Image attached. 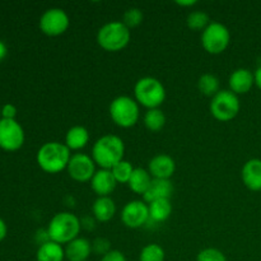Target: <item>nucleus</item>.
<instances>
[{"label": "nucleus", "instance_id": "423d86ee", "mask_svg": "<svg viewBox=\"0 0 261 261\" xmlns=\"http://www.w3.org/2000/svg\"><path fill=\"white\" fill-rule=\"evenodd\" d=\"M110 117L115 125L129 129L137 125L140 117V106L129 96H119L112 99L109 107Z\"/></svg>", "mask_w": 261, "mask_h": 261}, {"label": "nucleus", "instance_id": "f3484780", "mask_svg": "<svg viewBox=\"0 0 261 261\" xmlns=\"http://www.w3.org/2000/svg\"><path fill=\"white\" fill-rule=\"evenodd\" d=\"M68 261H88L92 254V242L84 237H76L64 247Z\"/></svg>", "mask_w": 261, "mask_h": 261}, {"label": "nucleus", "instance_id": "b1692460", "mask_svg": "<svg viewBox=\"0 0 261 261\" xmlns=\"http://www.w3.org/2000/svg\"><path fill=\"white\" fill-rule=\"evenodd\" d=\"M198 89L203 96L213 98L221 91V81L214 74L205 73L203 75H200V78H199Z\"/></svg>", "mask_w": 261, "mask_h": 261}, {"label": "nucleus", "instance_id": "4468645a", "mask_svg": "<svg viewBox=\"0 0 261 261\" xmlns=\"http://www.w3.org/2000/svg\"><path fill=\"white\" fill-rule=\"evenodd\" d=\"M255 84V76L250 69L239 68L231 73L228 78L229 91L234 94H246L251 91Z\"/></svg>", "mask_w": 261, "mask_h": 261}, {"label": "nucleus", "instance_id": "9b49d317", "mask_svg": "<svg viewBox=\"0 0 261 261\" xmlns=\"http://www.w3.org/2000/svg\"><path fill=\"white\" fill-rule=\"evenodd\" d=\"M96 171V163L92 160L91 155L86 154V153H74V154H71L69 165L66 167V172H68L69 177L79 184L91 182Z\"/></svg>", "mask_w": 261, "mask_h": 261}, {"label": "nucleus", "instance_id": "72a5a7b5", "mask_svg": "<svg viewBox=\"0 0 261 261\" xmlns=\"http://www.w3.org/2000/svg\"><path fill=\"white\" fill-rule=\"evenodd\" d=\"M97 226V221L93 216H84L81 218V227L82 229L86 231H94Z\"/></svg>", "mask_w": 261, "mask_h": 261}, {"label": "nucleus", "instance_id": "9d476101", "mask_svg": "<svg viewBox=\"0 0 261 261\" xmlns=\"http://www.w3.org/2000/svg\"><path fill=\"white\" fill-rule=\"evenodd\" d=\"M24 130L17 120H0V148L7 152H15L24 144Z\"/></svg>", "mask_w": 261, "mask_h": 261}, {"label": "nucleus", "instance_id": "2eb2a0df", "mask_svg": "<svg viewBox=\"0 0 261 261\" xmlns=\"http://www.w3.org/2000/svg\"><path fill=\"white\" fill-rule=\"evenodd\" d=\"M117 186V181L115 180L111 170H99L96 171L94 176L91 180V189L97 198L110 196L115 191Z\"/></svg>", "mask_w": 261, "mask_h": 261}, {"label": "nucleus", "instance_id": "e433bc0d", "mask_svg": "<svg viewBox=\"0 0 261 261\" xmlns=\"http://www.w3.org/2000/svg\"><path fill=\"white\" fill-rule=\"evenodd\" d=\"M7 54H8L7 45H5L3 41H0V61L4 60V59L7 58Z\"/></svg>", "mask_w": 261, "mask_h": 261}, {"label": "nucleus", "instance_id": "20e7f679", "mask_svg": "<svg viewBox=\"0 0 261 261\" xmlns=\"http://www.w3.org/2000/svg\"><path fill=\"white\" fill-rule=\"evenodd\" d=\"M132 32L121 20H112L98 30L96 36L97 43L107 53H119L130 42Z\"/></svg>", "mask_w": 261, "mask_h": 261}, {"label": "nucleus", "instance_id": "393cba45", "mask_svg": "<svg viewBox=\"0 0 261 261\" xmlns=\"http://www.w3.org/2000/svg\"><path fill=\"white\" fill-rule=\"evenodd\" d=\"M143 122L150 133H158L165 127L166 115L161 109L147 110L144 117H143Z\"/></svg>", "mask_w": 261, "mask_h": 261}, {"label": "nucleus", "instance_id": "5701e85b", "mask_svg": "<svg viewBox=\"0 0 261 261\" xmlns=\"http://www.w3.org/2000/svg\"><path fill=\"white\" fill-rule=\"evenodd\" d=\"M152 180L153 177L150 176V173L148 172V170L138 167L134 168V172H133L132 177H130L129 182H127V186H129V189L133 193L137 194V195L143 196L147 193Z\"/></svg>", "mask_w": 261, "mask_h": 261}, {"label": "nucleus", "instance_id": "58836bf2", "mask_svg": "<svg viewBox=\"0 0 261 261\" xmlns=\"http://www.w3.org/2000/svg\"><path fill=\"white\" fill-rule=\"evenodd\" d=\"M0 120H2V107H0Z\"/></svg>", "mask_w": 261, "mask_h": 261}, {"label": "nucleus", "instance_id": "1a4fd4ad", "mask_svg": "<svg viewBox=\"0 0 261 261\" xmlns=\"http://www.w3.org/2000/svg\"><path fill=\"white\" fill-rule=\"evenodd\" d=\"M38 25L43 35L48 37H58L68 31L70 25V18L68 13L61 8H50L42 13Z\"/></svg>", "mask_w": 261, "mask_h": 261}, {"label": "nucleus", "instance_id": "6e6552de", "mask_svg": "<svg viewBox=\"0 0 261 261\" xmlns=\"http://www.w3.org/2000/svg\"><path fill=\"white\" fill-rule=\"evenodd\" d=\"M201 46L211 55L224 53L231 42V32L221 22H212L201 32Z\"/></svg>", "mask_w": 261, "mask_h": 261}, {"label": "nucleus", "instance_id": "7c9ffc66", "mask_svg": "<svg viewBox=\"0 0 261 261\" xmlns=\"http://www.w3.org/2000/svg\"><path fill=\"white\" fill-rule=\"evenodd\" d=\"M111 242L106 237H96L92 241V254L98 255V256H105L107 252L111 251Z\"/></svg>", "mask_w": 261, "mask_h": 261}, {"label": "nucleus", "instance_id": "39448f33", "mask_svg": "<svg viewBox=\"0 0 261 261\" xmlns=\"http://www.w3.org/2000/svg\"><path fill=\"white\" fill-rule=\"evenodd\" d=\"M134 99L147 110L160 109L166 99L165 86L154 76H143L134 86Z\"/></svg>", "mask_w": 261, "mask_h": 261}, {"label": "nucleus", "instance_id": "6ab92c4d", "mask_svg": "<svg viewBox=\"0 0 261 261\" xmlns=\"http://www.w3.org/2000/svg\"><path fill=\"white\" fill-rule=\"evenodd\" d=\"M116 209V203L111 196L97 198L92 205V216L99 223H107L115 217Z\"/></svg>", "mask_w": 261, "mask_h": 261}, {"label": "nucleus", "instance_id": "ea45409f", "mask_svg": "<svg viewBox=\"0 0 261 261\" xmlns=\"http://www.w3.org/2000/svg\"><path fill=\"white\" fill-rule=\"evenodd\" d=\"M88 261H89V260H88Z\"/></svg>", "mask_w": 261, "mask_h": 261}, {"label": "nucleus", "instance_id": "7ed1b4c3", "mask_svg": "<svg viewBox=\"0 0 261 261\" xmlns=\"http://www.w3.org/2000/svg\"><path fill=\"white\" fill-rule=\"evenodd\" d=\"M46 229L51 241L59 245H68L79 237L82 231L81 218L70 212H60L51 218Z\"/></svg>", "mask_w": 261, "mask_h": 261}, {"label": "nucleus", "instance_id": "ddd939ff", "mask_svg": "<svg viewBox=\"0 0 261 261\" xmlns=\"http://www.w3.org/2000/svg\"><path fill=\"white\" fill-rule=\"evenodd\" d=\"M148 172L153 178L158 180H171L176 171V162L171 155L157 154L148 162Z\"/></svg>", "mask_w": 261, "mask_h": 261}, {"label": "nucleus", "instance_id": "0eeeda50", "mask_svg": "<svg viewBox=\"0 0 261 261\" xmlns=\"http://www.w3.org/2000/svg\"><path fill=\"white\" fill-rule=\"evenodd\" d=\"M241 103L237 94L229 89H221L209 103L212 116L221 122H228L239 115Z\"/></svg>", "mask_w": 261, "mask_h": 261}, {"label": "nucleus", "instance_id": "f257e3e1", "mask_svg": "<svg viewBox=\"0 0 261 261\" xmlns=\"http://www.w3.org/2000/svg\"><path fill=\"white\" fill-rule=\"evenodd\" d=\"M124 140L114 134L102 135L92 147V160L102 170H112L117 163L124 161Z\"/></svg>", "mask_w": 261, "mask_h": 261}, {"label": "nucleus", "instance_id": "c756f323", "mask_svg": "<svg viewBox=\"0 0 261 261\" xmlns=\"http://www.w3.org/2000/svg\"><path fill=\"white\" fill-rule=\"evenodd\" d=\"M196 261H228L226 255L218 249L214 247H206L203 249L196 256Z\"/></svg>", "mask_w": 261, "mask_h": 261}, {"label": "nucleus", "instance_id": "f03ea898", "mask_svg": "<svg viewBox=\"0 0 261 261\" xmlns=\"http://www.w3.org/2000/svg\"><path fill=\"white\" fill-rule=\"evenodd\" d=\"M70 158L71 154L69 148L64 143L59 142L45 143L43 145H41L36 154L38 167L43 172L51 173V175L66 170Z\"/></svg>", "mask_w": 261, "mask_h": 261}, {"label": "nucleus", "instance_id": "aec40b11", "mask_svg": "<svg viewBox=\"0 0 261 261\" xmlns=\"http://www.w3.org/2000/svg\"><path fill=\"white\" fill-rule=\"evenodd\" d=\"M89 138L91 137H89V132L87 130V127L82 126V125H75L66 132L64 144L69 148L70 152L71 150L76 152L88 145Z\"/></svg>", "mask_w": 261, "mask_h": 261}, {"label": "nucleus", "instance_id": "a211bd4d", "mask_svg": "<svg viewBox=\"0 0 261 261\" xmlns=\"http://www.w3.org/2000/svg\"><path fill=\"white\" fill-rule=\"evenodd\" d=\"M172 194L173 184L171 182V180H158V178H153L147 193L143 195V201L149 204L155 200L171 199Z\"/></svg>", "mask_w": 261, "mask_h": 261}, {"label": "nucleus", "instance_id": "a878e982", "mask_svg": "<svg viewBox=\"0 0 261 261\" xmlns=\"http://www.w3.org/2000/svg\"><path fill=\"white\" fill-rule=\"evenodd\" d=\"M211 23V17L204 10H195V12L189 13L188 18H186L188 28L191 31H195V32H198V31L203 32Z\"/></svg>", "mask_w": 261, "mask_h": 261}, {"label": "nucleus", "instance_id": "c85d7f7f", "mask_svg": "<svg viewBox=\"0 0 261 261\" xmlns=\"http://www.w3.org/2000/svg\"><path fill=\"white\" fill-rule=\"evenodd\" d=\"M143 19H144V15H143V12L139 9V8H129L126 12L122 15L121 22L126 25L129 30H133V28L139 27L143 23Z\"/></svg>", "mask_w": 261, "mask_h": 261}, {"label": "nucleus", "instance_id": "f704fd0d", "mask_svg": "<svg viewBox=\"0 0 261 261\" xmlns=\"http://www.w3.org/2000/svg\"><path fill=\"white\" fill-rule=\"evenodd\" d=\"M7 233H8L7 223H5V222L0 218V242H2L5 237H7Z\"/></svg>", "mask_w": 261, "mask_h": 261}, {"label": "nucleus", "instance_id": "2f4dec72", "mask_svg": "<svg viewBox=\"0 0 261 261\" xmlns=\"http://www.w3.org/2000/svg\"><path fill=\"white\" fill-rule=\"evenodd\" d=\"M17 116V107L12 103H5L2 106V119L15 120Z\"/></svg>", "mask_w": 261, "mask_h": 261}, {"label": "nucleus", "instance_id": "4be33fe9", "mask_svg": "<svg viewBox=\"0 0 261 261\" xmlns=\"http://www.w3.org/2000/svg\"><path fill=\"white\" fill-rule=\"evenodd\" d=\"M37 261H64L65 260V250L63 245L54 241H48L38 246L36 252Z\"/></svg>", "mask_w": 261, "mask_h": 261}, {"label": "nucleus", "instance_id": "dca6fc26", "mask_svg": "<svg viewBox=\"0 0 261 261\" xmlns=\"http://www.w3.org/2000/svg\"><path fill=\"white\" fill-rule=\"evenodd\" d=\"M241 178L244 185L251 191H261V160L251 158L244 165L241 170Z\"/></svg>", "mask_w": 261, "mask_h": 261}, {"label": "nucleus", "instance_id": "4c0bfd02", "mask_svg": "<svg viewBox=\"0 0 261 261\" xmlns=\"http://www.w3.org/2000/svg\"><path fill=\"white\" fill-rule=\"evenodd\" d=\"M176 4L180 5V7H194V5L198 4V2H195V0H190V2H177Z\"/></svg>", "mask_w": 261, "mask_h": 261}, {"label": "nucleus", "instance_id": "412c9836", "mask_svg": "<svg viewBox=\"0 0 261 261\" xmlns=\"http://www.w3.org/2000/svg\"><path fill=\"white\" fill-rule=\"evenodd\" d=\"M148 211H149V222L163 223L172 214L171 199H162V200H155L153 203H149L148 204Z\"/></svg>", "mask_w": 261, "mask_h": 261}, {"label": "nucleus", "instance_id": "cd10ccee", "mask_svg": "<svg viewBox=\"0 0 261 261\" xmlns=\"http://www.w3.org/2000/svg\"><path fill=\"white\" fill-rule=\"evenodd\" d=\"M111 172L112 175H114L115 180L117 181V184H126L127 185L133 172H134V167H133V165L129 161L124 160L120 163H117V165L112 168Z\"/></svg>", "mask_w": 261, "mask_h": 261}, {"label": "nucleus", "instance_id": "f8f14e48", "mask_svg": "<svg viewBox=\"0 0 261 261\" xmlns=\"http://www.w3.org/2000/svg\"><path fill=\"white\" fill-rule=\"evenodd\" d=\"M121 222L130 229L144 227L149 222L148 204L143 200H132L125 204L121 211Z\"/></svg>", "mask_w": 261, "mask_h": 261}, {"label": "nucleus", "instance_id": "473e14b6", "mask_svg": "<svg viewBox=\"0 0 261 261\" xmlns=\"http://www.w3.org/2000/svg\"><path fill=\"white\" fill-rule=\"evenodd\" d=\"M99 261H127V260H126V256L124 255V252H121L120 250H111V251L107 252L105 256H102Z\"/></svg>", "mask_w": 261, "mask_h": 261}, {"label": "nucleus", "instance_id": "c9c22d12", "mask_svg": "<svg viewBox=\"0 0 261 261\" xmlns=\"http://www.w3.org/2000/svg\"><path fill=\"white\" fill-rule=\"evenodd\" d=\"M254 76H255V86H256L261 91V65L256 69V70H255Z\"/></svg>", "mask_w": 261, "mask_h": 261}, {"label": "nucleus", "instance_id": "bb28decb", "mask_svg": "<svg viewBox=\"0 0 261 261\" xmlns=\"http://www.w3.org/2000/svg\"><path fill=\"white\" fill-rule=\"evenodd\" d=\"M166 252L158 244H148L139 254V261H165Z\"/></svg>", "mask_w": 261, "mask_h": 261}]
</instances>
